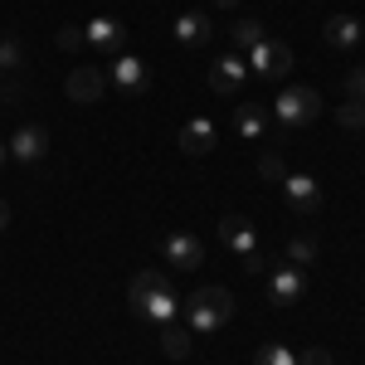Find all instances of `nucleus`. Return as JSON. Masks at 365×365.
Segmentation results:
<instances>
[{
	"instance_id": "10",
	"label": "nucleus",
	"mask_w": 365,
	"mask_h": 365,
	"mask_svg": "<svg viewBox=\"0 0 365 365\" xmlns=\"http://www.w3.org/2000/svg\"><path fill=\"white\" fill-rule=\"evenodd\" d=\"M220 244L229 253H239V258H249V253H258V234H253V225L244 215H225L220 220Z\"/></svg>"
},
{
	"instance_id": "19",
	"label": "nucleus",
	"mask_w": 365,
	"mask_h": 365,
	"mask_svg": "<svg viewBox=\"0 0 365 365\" xmlns=\"http://www.w3.org/2000/svg\"><path fill=\"white\" fill-rule=\"evenodd\" d=\"M268 34H263V25L258 20H234V49H258Z\"/></svg>"
},
{
	"instance_id": "9",
	"label": "nucleus",
	"mask_w": 365,
	"mask_h": 365,
	"mask_svg": "<svg viewBox=\"0 0 365 365\" xmlns=\"http://www.w3.org/2000/svg\"><path fill=\"white\" fill-rule=\"evenodd\" d=\"M108 83H113L117 93H132V98H137L141 88H146V63H141L137 54H117L113 63H108Z\"/></svg>"
},
{
	"instance_id": "22",
	"label": "nucleus",
	"mask_w": 365,
	"mask_h": 365,
	"mask_svg": "<svg viewBox=\"0 0 365 365\" xmlns=\"http://www.w3.org/2000/svg\"><path fill=\"white\" fill-rule=\"evenodd\" d=\"M258 175H263V180H273V185L287 180V166H282L278 151H263V156H258Z\"/></svg>"
},
{
	"instance_id": "15",
	"label": "nucleus",
	"mask_w": 365,
	"mask_h": 365,
	"mask_svg": "<svg viewBox=\"0 0 365 365\" xmlns=\"http://www.w3.org/2000/svg\"><path fill=\"white\" fill-rule=\"evenodd\" d=\"M175 39H180L185 49H205V44L215 39L210 15H195V10H190V15H180V20H175Z\"/></svg>"
},
{
	"instance_id": "21",
	"label": "nucleus",
	"mask_w": 365,
	"mask_h": 365,
	"mask_svg": "<svg viewBox=\"0 0 365 365\" xmlns=\"http://www.w3.org/2000/svg\"><path fill=\"white\" fill-rule=\"evenodd\" d=\"M253 365H297V351H287V346H258V356H253Z\"/></svg>"
},
{
	"instance_id": "18",
	"label": "nucleus",
	"mask_w": 365,
	"mask_h": 365,
	"mask_svg": "<svg viewBox=\"0 0 365 365\" xmlns=\"http://www.w3.org/2000/svg\"><path fill=\"white\" fill-rule=\"evenodd\" d=\"M190 336H195V331H190V327H161V351H166L170 361H185V356H190Z\"/></svg>"
},
{
	"instance_id": "13",
	"label": "nucleus",
	"mask_w": 365,
	"mask_h": 365,
	"mask_svg": "<svg viewBox=\"0 0 365 365\" xmlns=\"http://www.w3.org/2000/svg\"><path fill=\"white\" fill-rule=\"evenodd\" d=\"M5 146H10V156H15V161L34 166V161H44V151H49V132H44V127H20Z\"/></svg>"
},
{
	"instance_id": "25",
	"label": "nucleus",
	"mask_w": 365,
	"mask_h": 365,
	"mask_svg": "<svg viewBox=\"0 0 365 365\" xmlns=\"http://www.w3.org/2000/svg\"><path fill=\"white\" fill-rule=\"evenodd\" d=\"M54 44H58V49H78V44H88V34H83L78 25H63V29H58V39H54Z\"/></svg>"
},
{
	"instance_id": "8",
	"label": "nucleus",
	"mask_w": 365,
	"mask_h": 365,
	"mask_svg": "<svg viewBox=\"0 0 365 365\" xmlns=\"http://www.w3.org/2000/svg\"><path fill=\"white\" fill-rule=\"evenodd\" d=\"M63 93H68L73 103H98V98L108 93V73H103V68H83V63H78V68L63 78Z\"/></svg>"
},
{
	"instance_id": "17",
	"label": "nucleus",
	"mask_w": 365,
	"mask_h": 365,
	"mask_svg": "<svg viewBox=\"0 0 365 365\" xmlns=\"http://www.w3.org/2000/svg\"><path fill=\"white\" fill-rule=\"evenodd\" d=\"M263 127H268V108H263V103H244V108L234 113V132H239L244 141H258Z\"/></svg>"
},
{
	"instance_id": "24",
	"label": "nucleus",
	"mask_w": 365,
	"mask_h": 365,
	"mask_svg": "<svg viewBox=\"0 0 365 365\" xmlns=\"http://www.w3.org/2000/svg\"><path fill=\"white\" fill-rule=\"evenodd\" d=\"M25 63V44L20 39H0V73L5 68H20Z\"/></svg>"
},
{
	"instance_id": "20",
	"label": "nucleus",
	"mask_w": 365,
	"mask_h": 365,
	"mask_svg": "<svg viewBox=\"0 0 365 365\" xmlns=\"http://www.w3.org/2000/svg\"><path fill=\"white\" fill-rule=\"evenodd\" d=\"M317 239H307V234H302V239H292V244H287V263H297V268H307V263H317Z\"/></svg>"
},
{
	"instance_id": "23",
	"label": "nucleus",
	"mask_w": 365,
	"mask_h": 365,
	"mask_svg": "<svg viewBox=\"0 0 365 365\" xmlns=\"http://www.w3.org/2000/svg\"><path fill=\"white\" fill-rule=\"evenodd\" d=\"M336 122L346 132H361L365 127V103H351V98H346V108H336Z\"/></svg>"
},
{
	"instance_id": "11",
	"label": "nucleus",
	"mask_w": 365,
	"mask_h": 365,
	"mask_svg": "<svg viewBox=\"0 0 365 365\" xmlns=\"http://www.w3.org/2000/svg\"><path fill=\"white\" fill-rule=\"evenodd\" d=\"M244 78H249V63L239 54H225L215 68H210V88L220 93V98H234L239 88H244Z\"/></svg>"
},
{
	"instance_id": "28",
	"label": "nucleus",
	"mask_w": 365,
	"mask_h": 365,
	"mask_svg": "<svg viewBox=\"0 0 365 365\" xmlns=\"http://www.w3.org/2000/svg\"><path fill=\"white\" fill-rule=\"evenodd\" d=\"M244 273H253V278L263 273V253H249V258H244Z\"/></svg>"
},
{
	"instance_id": "4",
	"label": "nucleus",
	"mask_w": 365,
	"mask_h": 365,
	"mask_svg": "<svg viewBox=\"0 0 365 365\" xmlns=\"http://www.w3.org/2000/svg\"><path fill=\"white\" fill-rule=\"evenodd\" d=\"M282 205H287L292 220H312V215L322 210V185H317L312 175H287V180H282Z\"/></svg>"
},
{
	"instance_id": "26",
	"label": "nucleus",
	"mask_w": 365,
	"mask_h": 365,
	"mask_svg": "<svg viewBox=\"0 0 365 365\" xmlns=\"http://www.w3.org/2000/svg\"><path fill=\"white\" fill-rule=\"evenodd\" d=\"M297 365H331V351H322V346H307V351H297Z\"/></svg>"
},
{
	"instance_id": "12",
	"label": "nucleus",
	"mask_w": 365,
	"mask_h": 365,
	"mask_svg": "<svg viewBox=\"0 0 365 365\" xmlns=\"http://www.w3.org/2000/svg\"><path fill=\"white\" fill-rule=\"evenodd\" d=\"M215 141H220V132H215L210 117H190V122L180 127V151H185V156H210Z\"/></svg>"
},
{
	"instance_id": "1",
	"label": "nucleus",
	"mask_w": 365,
	"mask_h": 365,
	"mask_svg": "<svg viewBox=\"0 0 365 365\" xmlns=\"http://www.w3.org/2000/svg\"><path fill=\"white\" fill-rule=\"evenodd\" d=\"M127 302H132V312H137V317L156 322V327L175 322V312H180V297H175L170 273H156V268H146V273H137V278H132Z\"/></svg>"
},
{
	"instance_id": "16",
	"label": "nucleus",
	"mask_w": 365,
	"mask_h": 365,
	"mask_svg": "<svg viewBox=\"0 0 365 365\" xmlns=\"http://www.w3.org/2000/svg\"><path fill=\"white\" fill-rule=\"evenodd\" d=\"M322 34H327L331 49H356V44H361V25H356L351 15H331V20L322 25Z\"/></svg>"
},
{
	"instance_id": "30",
	"label": "nucleus",
	"mask_w": 365,
	"mask_h": 365,
	"mask_svg": "<svg viewBox=\"0 0 365 365\" xmlns=\"http://www.w3.org/2000/svg\"><path fill=\"white\" fill-rule=\"evenodd\" d=\"M215 5H220V10H234V5H239V0H215Z\"/></svg>"
},
{
	"instance_id": "31",
	"label": "nucleus",
	"mask_w": 365,
	"mask_h": 365,
	"mask_svg": "<svg viewBox=\"0 0 365 365\" xmlns=\"http://www.w3.org/2000/svg\"><path fill=\"white\" fill-rule=\"evenodd\" d=\"M5 156H10V146H0V161H5Z\"/></svg>"
},
{
	"instance_id": "7",
	"label": "nucleus",
	"mask_w": 365,
	"mask_h": 365,
	"mask_svg": "<svg viewBox=\"0 0 365 365\" xmlns=\"http://www.w3.org/2000/svg\"><path fill=\"white\" fill-rule=\"evenodd\" d=\"M83 34H88V44H93L98 54H108V58H117L122 49H127V25H122V20H113V15H98V20H88Z\"/></svg>"
},
{
	"instance_id": "2",
	"label": "nucleus",
	"mask_w": 365,
	"mask_h": 365,
	"mask_svg": "<svg viewBox=\"0 0 365 365\" xmlns=\"http://www.w3.org/2000/svg\"><path fill=\"white\" fill-rule=\"evenodd\" d=\"M180 307H185V327L195 336H210V331H220V327L234 322V297L225 287H200L195 297H185Z\"/></svg>"
},
{
	"instance_id": "27",
	"label": "nucleus",
	"mask_w": 365,
	"mask_h": 365,
	"mask_svg": "<svg viewBox=\"0 0 365 365\" xmlns=\"http://www.w3.org/2000/svg\"><path fill=\"white\" fill-rule=\"evenodd\" d=\"M346 98H351V103H365V68H356V73L346 78Z\"/></svg>"
},
{
	"instance_id": "6",
	"label": "nucleus",
	"mask_w": 365,
	"mask_h": 365,
	"mask_svg": "<svg viewBox=\"0 0 365 365\" xmlns=\"http://www.w3.org/2000/svg\"><path fill=\"white\" fill-rule=\"evenodd\" d=\"M302 292H307V268H297V263L273 268V278H268V302H273V307H292V302H302Z\"/></svg>"
},
{
	"instance_id": "29",
	"label": "nucleus",
	"mask_w": 365,
	"mask_h": 365,
	"mask_svg": "<svg viewBox=\"0 0 365 365\" xmlns=\"http://www.w3.org/2000/svg\"><path fill=\"white\" fill-rule=\"evenodd\" d=\"M10 225V205H5V200H0V229Z\"/></svg>"
},
{
	"instance_id": "14",
	"label": "nucleus",
	"mask_w": 365,
	"mask_h": 365,
	"mask_svg": "<svg viewBox=\"0 0 365 365\" xmlns=\"http://www.w3.org/2000/svg\"><path fill=\"white\" fill-rule=\"evenodd\" d=\"M166 263L170 268H200L205 263V244L195 234H170L166 239Z\"/></svg>"
},
{
	"instance_id": "5",
	"label": "nucleus",
	"mask_w": 365,
	"mask_h": 365,
	"mask_svg": "<svg viewBox=\"0 0 365 365\" xmlns=\"http://www.w3.org/2000/svg\"><path fill=\"white\" fill-rule=\"evenodd\" d=\"M249 68L258 73V78H287L292 73V49L287 44H278V39H263L258 49H249Z\"/></svg>"
},
{
	"instance_id": "3",
	"label": "nucleus",
	"mask_w": 365,
	"mask_h": 365,
	"mask_svg": "<svg viewBox=\"0 0 365 365\" xmlns=\"http://www.w3.org/2000/svg\"><path fill=\"white\" fill-rule=\"evenodd\" d=\"M317 113H322L317 88H282L278 103H273V117L282 127H307V122H317Z\"/></svg>"
}]
</instances>
